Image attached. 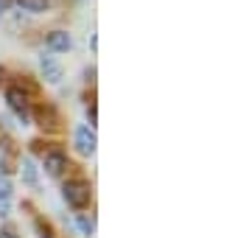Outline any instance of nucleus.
Listing matches in <instances>:
<instances>
[{
    "mask_svg": "<svg viewBox=\"0 0 252 238\" xmlns=\"http://www.w3.org/2000/svg\"><path fill=\"white\" fill-rule=\"evenodd\" d=\"M62 196L67 205H73V208H87L93 199V188L87 179H70V182H64L62 188Z\"/></svg>",
    "mask_w": 252,
    "mask_h": 238,
    "instance_id": "obj_1",
    "label": "nucleus"
},
{
    "mask_svg": "<svg viewBox=\"0 0 252 238\" xmlns=\"http://www.w3.org/2000/svg\"><path fill=\"white\" fill-rule=\"evenodd\" d=\"M6 101H9V107L17 112V118L23 120V126H28V95L23 87H9L6 90Z\"/></svg>",
    "mask_w": 252,
    "mask_h": 238,
    "instance_id": "obj_2",
    "label": "nucleus"
},
{
    "mask_svg": "<svg viewBox=\"0 0 252 238\" xmlns=\"http://www.w3.org/2000/svg\"><path fill=\"white\" fill-rule=\"evenodd\" d=\"M76 149L79 154H95V132L90 126H76Z\"/></svg>",
    "mask_w": 252,
    "mask_h": 238,
    "instance_id": "obj_3",
    "label": "nucleus"
},
{
    "mask_svg": "<svg viewBox=\"0 0 252 238\" xmlns=\"http://www.w3.org/2000/svg\"><path fill=\"white\" fill-rule=\"evenodd\" d=\"M64 165H67V157H64L62 149H51L45 154V160H42V168H45V174H51V177H59Z\"/></svg>",
    "mask_w": 252,
    "mask_h": 238,
    "instance_id": "obj_4",
    "label": "nucleus"
},
{
    "mask_svg": "<svg viewBox=\"0 0 252 238\" xmlns=\"http://www.w3.org/2000/svg\"><path fill=\"white\" fill-rule=\"evenodd\" d=\"M39 70L45 76V82H51V84L62 82V67H59V62H56L54 56H42L39 59Z\"/></svg>",
    "mask_w": 252,
    "mask_h": 238,
    "instance_id": "obj_5",
    "label": "nucleus"
},
{
    "mask_svg": "<svg viewBox=\"0 0 252 238\" xmlns=\"http://www.w3.org/2000/svg\"><path fill=\"white\" fill-rule=\"evenodd\" d=\"M45 42H48V48H51V51H56V54H67V51L73 48V39H70V34H67V31H51Z\"/></svg>",
    "mask_w": 252,
    "mask_h": 238,
    "instance_id": "obj_6",
    "label": "nucleus"
},
{
    "mask_svg": "<svg viewBox=\"0 0 252 238\" xmlns=\"http://www.w3.org/2000/svg\"><path fill=\"white\" fill-rule=\"evenodd\" d=\"M20 174H23V182L31 185V188H36V182H39V177H36V165L28 160V157H23V165H20Z\"/></svg>",
    "mask_w": 252,
    "mask_h": 238,
    "instance_id": "obj_7",
    "label": "nucleus"
},
{
    "mask_svg": "<svg viewBox=\"0 0 252 238\" xmlns=\"http://www.w3.org/2000/svg\"><path fill=\"white\" fill-rule=\"evenodd\" d=\"M17 6L20 9H26V11H45L48 6H51V0H17Z\"/></svg>",
    "mask_w": 252,
    "mask_h": 238,
    "instance_id": "obj_8",
    "label": "nucleus"
},
{
    "mask_svg": "<svg viewBox=\"0 0 252 238\" xmlns=\"http://www.w3.org/2000/svg\"><path fill=\"white\" fill-rule=\"evenodd\" d=\"M76 224H79V230L84 233V236H93V230H95V224H93V219H87L84 213H79V216H76Z\"/></svg>",
    "mask_w": 252,
    "mask_h": 238,
    "instance_id": "obj_9",
    "label": "nucleus"
},
{
    "mask_svg": "<svg viewBox=\"0 0 252 238\" xmlns=\"http://www.w3.org/2000/svg\"><path fill=\"white\" fill-rule=\"evenodd\" d=\"M34 227H36V233H39V238H54V233H51V227H48L42 219H36L34 221Z\"/></svg>",
    "mask_w": 252,
    "mask_h": 238,
    "instance_id": "obj_10",
    "label": "nucleus"
},
{
    "mask_svg": "<svg viewBox=\"0 0 252 238\" xmlns=\"http://www.w3.org/2000/svg\"><path fill=\"white\" fill-rule=\"evenodd\" d=\"M11 196V182L6 177H0V199H9Z\"/></svg>",
    "mask_w": 252,
    "mask_h": 238,
    "instance_id": "obj_11",
    "label": "nucleus"
},
{
    "mask_svg": "<svg viewBox=\"0 0 252 238\" xmlns=\"http://www.w3.org/2000/svg\"><path fill=\"white\" fill-rule=\"evenodd\" d=\"M11 213V205H9V199H0V216H9Z\"/></svg>",
    "mask_w": 252,
    "mask_h": 238,
    "instance_id": "obj_12",
    "label": "nucleus"
},
{
    "mask_svg": "<svg viewBox=\"0 0 252 238\" xmlns=\"http://www.w3.org/2000/svg\"><path fill=\"white\" fill-rule=\"evenodd\" d=\"M87 118H90V129H93V123H95V107H90V110H87Z\"/></svg>",
    "mask_w": 252,
    "mask_h": 238,
    "instance_id": "obj_13",
    "label": "nucleus"
},
{
    "mask_svg": "<svg viewBox=\"0 0 252 238\" xmlns=\"http://www.w3.org/2000/svg\"><path fill=\"white\" fill-rule=\"evenodd\" d=\"M0 238H17V236H14V233H9V230H6V233H0Z\"/></svg>",
    "mask_w": 252,
    "mask_h": 238,
    "instance_id": "obj_14",
    "label": "nucleus"
},
{
    "mask_svg": "<svg viewBox=\"0 0 252 238\" xmlns=\"http://www.w3.org/2000/svg\"><path fill=\"white\" fill-rule=\"evenodd\" d=\"M0 79H3V67H0Z\"/></svg>",
    "mask_w": 252,
    "mask_h": 238,
    "instance_id": "obj_15",
    "label": "nucleus"
}]
</instances>
